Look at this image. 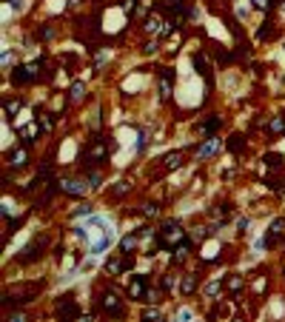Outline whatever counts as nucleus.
Returning <instances> with one entry per match:
<instances>
[{
    "instance_id": "nucleus-3",
    "label": "nucleus",
    "mask_w": 285,
    "mask_h": 322,
    "mask_svg": "<svg viewBox=\"0 0 285 322\" xmlns=\"http://www.w3.org/2000/svg\"><path fill=\"white\" fill-rule=\"evenodd\" d=\"M37 68H40V60H32V63H20V66L12 68V83L15 86H29L34 83L40 74H37Z\"/></svg>"
},
{
    "instance_id": "nucleus-38",
    "label": "nucleus",
    "mask_w": 285,
    "mask_h": 322,
    "mask_svg": "<svg viewBox=\"0 0 285 322\" xmlns=\"http://www.w3.org/2000/svg\"><path fill=\"white\" fill-rule=\"evenodd\" d=\"M160 317H163L160 308H146V311H143V320H160Z\"/></svg>"
},
{
    "instance_id": "nucleus-30",
    "label": "nucleus",
    "mask_w": 285,
    "mask_h": 322,
    "mask_svg": "<svg viewBox=\"0 0 285 322\" xmlns=\"http://www.w3.org/2000/svg\"><path fill=\"white\" fill-rule=\"evenodd\" d=\"M86 183H88V188H103V177L97 171H86Z\"/></svg>"
},
{
    "instance_id": "nucleus-15",
    "label": "nucleus",
    "mask_w": 285,
    "mask_h": 322,
    "mask_svg": "<svg viewBox=\"0 0 285 322\" xmlns=\"http://www.w3.org/2000/svg\"><path fill=\"white\" fill-rule=\"evenodd\" d=\"M245 146H248V137L240 134V131H237V134H231L228 140H225V149H228L231 154H242V151H245Z\"/></svg>"
},
{
    "instance_id": "nucleus-5",
    "label": "nucleus",
    "mask_w": 285,
    "mask_h": 322,
    "mask_svg": "<svg viewBox=\"0 0 285 322\" xmlns=\"http://www.w3.org/2000/svg\"><path fill=\"white\" fill-rule=\"evenodd\" d=\"M149 274H134L132 277V282H129V300H134V302H143L146 300V294H149Z\"/></svg>"
},
{
    "instance_id": "nucleus-35",
    "label": "nucleus",
    "mask_w": 285,
    "mask_h": 322,
    "mask_svg": "<svg viewBox=\"0 0 285 322\" xmlns=\"http://www.w3.org/2000/svg\"><path fill=\"white\" fill-rule=\"evenodd\" d=\"M143 214H146V217H157V214H160V205L157 203H143Z\"/></svg>"
},
{
    "instance_id": "nucleus-23",
    "label": "nucleus",
    "mask_w": 285,
    "mask_h": 322,
    "mask_svg": "<svg viewBox=\"0 0 285 322\" xmlns=\"http://www.w3.org/2000/svg\"><path fill=\"white\" fill-rule=\"evenodd\" d=\"M20 108H23V100H20V97H9V100H3V114H6V117H15Z\"/></svg>"
},
{
    "instance_id": "nucleus-10",
    "label": "nucleus",
    "mask_w": 285,
    "mask_h": 322,
    "mask_svg": "<svg viewBox=\"0 0 285 322\" xmlns=\"http://www.w3.org/2000/svg\"><path fill=\"white\" fill-rule=\"evenodd\" d=\"M222 123H225V117L222 114H208V120H202V123H197V131L205 137H214L222 129Z\"/></svg>"
},
{
    "instance_id": "nucleus-14",
    "label": "nucleus",
    "mask_w": 285,
    "mask_h": 322,
    "mask_svg": "<svg viewBox=\"0 0 285 322\" xmlns=\"http://www.w3.org/2000/svg\"><path fill=\"white\" fill-rule=\"evenodd\" d=\"M245 288V277H240V274H231L228 279H225V291H228V297L231 300H240V291Z\"/></svg>"
},
{
    "instance_id": "nucleus-18",
    "label": "nucleus",
    "mask_w": 285,
    "mask_h": 322,
    "mask_svg": "<svg viewBox=\"0 0 285 322\" xmlns=\"http://www.w3.org/2000/svg\"><path fill=\"white\" fill-rule=\"evenodd\" d=\"M274 34H277V23H274V20H263V23H260V29H257V40H260V43H265V40H271Z\"/></svg>"
},
{
    "instance_id": "nucleus-29",
    "label": "nucleus",
    "mask_w": 285,
    "mask_h": 322,
    "mask_svg": "<svg viewBox=\"0 0 285 322\" xmlns=\"http://www.w3.org/2000/svg\"><path fill=\"white\" fill-rule=\"evenodd\" d=\"M160 285H163L166 294H174V291H177V277H174V274H166V277L160 279Z\"/></svg>"
},
{
    "instance_id": "nucleus-21",
    "label": "nucleus",
    "mask_w": 285,
    "mask_h": 322,
    "mask_svg": "<svg viewBox=\"0 0 285 322\" xmlns=\"http://www.w3.org/2000/svg\"><path fill=\"white\" fill-rule=\"evenodd\" d=\"M263 163H265V169L277 171V169H283V166H285V157H283V154H277V151H265V154H263Z\"/></svg>"
},
{
    "instance_id": "nucleus-28",
    "label": "nucleus",
    "mask_w": 285,
    "mask_h": 322,
    "mask_svg": "<svg viewBox=\"0 0 285 322\" xmlns=\"http://www.w3.org/2000/svg\"><path fill=\"white\" fill-rule=\"evenodd\" d=\"M211 214H214V217H219V220L231 217V203H217L214 208H211Z\"/></svg>"
},
{
    "instance_id": "nucleus-8",
    "label": "nucleus",
    "mask_w": 285,
    "mask_h": 322,
    "mask_svg": "<svg viewBox=\"0 0 285 322\" xmlns=\"http://www.w3.org/2000/svg\"><path fill=\"white\" fill-rule=\"evenodd\" d=\"M57 188L63 191V194H68V197H86V180H71V177H63L60 183H57Z\"/></svg>"
},
{
    "instance_id": "nucleus-4",
    "label": "nucleus",
    "mask_w": 285,
    "mask_h": 322,
    "mask_svg": "<svg viewBox=\"0 0 285 322\" xmlns=\"http://www.w3.org/2000/svg\"><path fill=\"white\" fill-rule=\"evenodd\" d=\"M29 160H32V151H29V146L23 143V146H15L12 151H9V157H6V166L12 171H20L29 166Z\"/></svg>"
},
{
    "instance_id": "nucleus-33",
    "label": "nucleus",
    "mask_w": 285,
    "mask_h": 322,
    "mask_svg": "<svg viewBox=\"0 0 285 322\" xmlns=\"http://www.w3.org/2000/svg\"><path fill=\"white\" fill-rule=\"evenodd\" d=\"M160 297H163V291L149 288V294H146V300H143V302H149V305H154V302H160Z\"/></svg>"
},
{
    "instance_id": "nucleus-19",
    "label": "nucleus",
    "mask_w": 285,
    "mask_h": 322,
    "mask_svg": "<svg viewBox=\"0 0 285 322\" xmlns=\"http://www.w3.org/2000/svg\"><path fill=\"white\" fill-rule=\"evenodd\" d=\"M143 29H146V34H154V37H160V34H163V29H166V20H160V17H146V26H143Z\"/></svg>"
},
{
    "instance_id": "nucleus-12",
    "label": "nucleus",
    "mask_w": 285,
    "mask_h": 322,
    "mask_svg": "<svg viewBox=\"0 0 285 322\" xmlns=\"http://www.w3.org/2000/svg\"><path fill=\"white\" fill-rule=\"evenodd\" d=\"M103 268H106V274H109V277H120V274H126V254L109 257Z\"/></svg>"
},
{
    "instance_id": "nucleus-40",
    "label": "nucleus",
    "mask_w": 285,
    "mask_h": 322,
    "mask_svg": "<svg viewBox=\"0 0 285 322\" xmlns=\"http://www.w3.org/2000/svg\"><path fill=\"white\" fill-rule=\"evenodd\" d=\"M248 225H251V220H248V217H242V220L237 222V228H240V234H245V231H248Z\"/></svg>"
},
{
    "instance_id": "nucleus-43",
    "label": "nucleus",
    "mask_w": 285,
    "mask_h": 322,
    "mask_svg": "<svg viewBox=\"0 0 285 322\" xmlns=\"http://www.w3.org/2000/svg\"><path fill=\"white\" fill-rule=\"evenodd\" d=\"M9 6H12V9H20V0H9Z\"/></svg>"
},
{
    "instance_id": "nucleus-26",
    "label": "nucleus",
    "mask_w": 285,
    "mask_h": 322,
    "mask_svg": "<svg viewBox=\"0 0 285 322\" xmlns=\"http://www.w3.org/2000/svg\"><path fill=\"white\" fill-rule=\"evenodd\" d=\"M251 3H254V9H257V12H263V15H271V12L277 9V3H280V0H251Z\"/></svg>"
},
{
    "instance_id": "nucleus-37",
    "label": "nucleus",
    "mask_w": 285,
    "mask_h": 322,
    "mask_svg": "<svg viewBox=\"0 0 285 322\" xmlns=\"http://www.w3.org/2000/svg\"><path fill=\"white\" fill-rule=\"evenodd\" d=\"M37 123H40L43 134H49V131H51V126H54V123H51V114H43V117H37Z\"/></svg>"
},
{
    "instance_id": "nucleus-32",
    "label": "nucleus",
    "mask_w": 285,
    "mask_h": 322,
    "mask_svg": "<svg viewBox=\"0 0 285 322\" xmlns=\"http://www.w3.org/2000/svg\"><path fill=\"white\" fill-rule=\"evenodd\" d=\"M49 37H54V26H51V23H43V26L37 29V40H49Z\"/></svg>"
},
{
    "instance_id": "nucleus-9",
    "label": "nucleus",
    "mask_w": 285,
    "mask_h": 322,
    "mask_svg": "<svg viewBox=\"0 0 285 322\" xmlns=\"http://www.w3.org/2000/svg\"><path fill=\"white\" fill-rule=\"evenodd\" d=\"M171 83H174V71L171 68H160V80H157V94L166 103L171 100Z\"/></svg>"
},
{
    "instance_id": "nucleus-20",
    "label": "nucleus",
    "mask_w": 285,
    "mask_h": 322,
    "mask_svg": "<svg viewBox=\"0 0 285 322\" xmlns=\"http://www.w3.org/2000/svg\"><path fill=\"white\" fill-rule=\"evenodd\" d=\"M191 63H194V68H197V74H202V77H211V66H208V57H205V54H200V51H197V54L191 57Z\"/></svg>"
},
{
    "instance_id": "nucleus-6",
    "label": "nucleus",
    "mask_w": 285,
    "mask_h": 322,
    "mask_svg": "<svg viewBox=\"0 0 285 322\" xmlns=\"http://www.w3.org/2000/svg\"><path fill=\"white\" fill-rule=\"evenodd\" d=\"M46 245H49V239H46V237H34L32 242L23 248V254L17 257V259H20V262H34V259H40V257H43Z\"/></svg>"
},
{
    "instance_id": "nucleus-22",
    "label": "nucleus",
    "mask_w": 285,
    "mask_h": 322,
    "mask_svg": "<svg viewBox=\"0 0 285 322\" xmlns=\"http://www.w3.org/2000/svg\"><path fill=\"white\" fill-rule=\"evenodd\" d=\"M265 131H268V137H280V134H285V117H271L268 120V126H265Z\"/></svg>"
},
{
    "instance_id": "nucleus-41",
    "label": "nucleus",
    "mask_w": 285,
    "mask_h": 322,
    "mask_svg": "<svg viewBox=\"0 0 285 322\" xmlns=\"http://www.w3.org/2000/svg\"><path fill=\"white\" fill-rule=\"evenodd\" d=\"M126 191H129V183H117V188H114L111 194H114V197H120V194H126Z\"/></svg>"
},
{
    "instance_id": "nucleus-42",
    "label": "nucleus",
    "mask_w": 285,
    "mask_h": 322,
    "mask_svg": "<svg viewBox=\"0 0 285 322\" xmlns=\"http://www.w3.org/2000/svg\"><path fill=\"white\" fill-rule=\"evenodd\" d=\"M177 317H180V320H191V311H188V308H183V311H180Z\"/></svg>"
},
{
    "instance_id": "nucleus-44",
    "label": "nucleus",
    "mask_w": 285,
    "mask_h": 322,
    "mask_svg": "<svg viewBox=\"0 0 285 322\" xmlns=\"http://www.w3.org/2000/svg\"><path fill=\"white\" fill-rule=\"evenodd\" d=\"M280 3H283V9H285V0H280Z\"/></svg>"
},
{
    "instance_id": "nucleus-45",
    "label": "nucleus",
    "mask_w": 285,
    "mask_h": 322,
    "mask_svg": "<svg viewBox=\"0 0 285 322\" xmlns=\"http://www.w3.org/2000/svg\"><path fill=\"white\" fill-rule=\"evenodd\" d=\"M283 274H285V268H283Z\"/></svg>"
},
{
    "instance_id": "nucleus-39",
    "label": "nucleus",
    "mask_w": 285,
    "mask_h": 322,
    "mask_svg": "<svg viewBox=\"0 0 285 322\" xmlns=\"http://www.w3.org/2000/svg\"><path fill=\"white\" fill-rule=\"evenodd\" d=\"M283 228H285V217H277V220L271 222V231L280 234V237H283Z\"/></svg>"
},
{
    "instance_id": "nucleus-24",
    "label": "nucleus",
    "mask_w": 285,
    "mask_h": 322,
    "mask_svg": "<svg viewBox=\"0 0 285 322\" xmlns=\"http://www.w3.org/2000/svg\"><path fill=\"white\" fill-rule=\"evenodd\" d=\"M83 97H86V83H83V80H74V83H71V88H68V100L80 103Z\"/></svg>"
},
{
    "instance_id": "nucleus-1",
    "label": "nucleus",
    "mask_w": 285,
    "mask_h": 322,
    "mask_svg": "<svg viewBox=\"0 0 285 322\" xmlns=\"http://www.w3.org/2000/svg\"><path fill=\"white\" fill-rule=\"evenodd\" d=\"M109 149H114V143H103V137H91V140H86V149L80 151V169L83 171H91L103 166L106 160H109Z\"/></svg>"
},
{
    "instance_id": "nucleus-7",
    "label": "nucleus",
    "mask_w": 285,
    "mask_h": 322,
    "mask_svg": "<svg viewBox=\"0 0 285 322\" xmlns=\"http://www.w3.org/2000/svg\"><path fill=\"white\" fill-rule=\"evenodd\" d=\"M54 317H63V320H77V317H83V311L77 305V300H71V297H60L57 300V308H54Z\"/></svg>"
},
{
    "instance_id": "nucleus-13",
    "label": "nucleus",
    "mask_w": 285,
    "mask_h": 322,
    "mask_svg": "<svg viewBox=\"0 0 285 322\" xmlns=\"http://www.w3.org/2000/svg\"><path fill=\"white\" fill-rule=\"evenodd\" d=\"M197 288H200V277L197 274H183L180 277V294L183 297H194Z\"/></svg>"
},
{
    "instance_id": "nucleus-2",
    "label": "nucleus",
    "mask_w": 285,
    "mask_h": 322,
    "mask_svg": "<svg viewBox=\"0 0 285 322\" xmlns=\"http://www.w3.org/2000/svg\"><path fill=\"white\" fill-rule=\"evenodd\" d=\"M97 308H100V314L114 317V320L126 317V305H123V300H120L117 294L109 288V285H103V288L97 291Z\"/></svg>"
},
{
    "instance_id": "nucleus-11",
    "label": "nucleus",
    "mask_w": 285,
    "mask_h": 322,
    "mask_svg": "<svg viewBox=\"0 0 285 322\" xmlns=\"http://www.w3.org/2000/svg\"><path fill=\"white\" fill-rule=\"evenodd\" d=\"M219 146H222V140H219L217 134H214V137H205V143H200V146L194 149V154H197L200 160H208V157H214V154L219 151Z\"/></svg>"
},
{
    "instance_id": "nucleus-16",
    "label": "nucleus",
    "mask_w": 285,
    "mask_h": 322,
    "mask_svg": "<svg viewBox=\"0 0 285 322\" xmlns=\"http://www.w3.org/2000/svg\"><path fill=\"white\" fill-rule=\"evenodd\" d=\"M160 163H163V171H174V169H180V166L185 163V154L183 151H168Z\"/></svg>"
},
{
    "instance_id": "nucleus-25",
    "label": "nucleus",
    "mask_w": 285,
    "mask_h": 322,
    "mask_svg": "<svg viewBox=\"0 0 285 322\" xmlns=\"http://www.w3.org/2000/svg\"><path fill=\"white\" fill-rule=\"evenodd\" d=\"M137 239H140V234H126V237L120 239V254L134 251V248H137Z\"/></svg>"
},
{
    "instance_id": "nucleus-31",
    "label": "nucleus",
    "mask_w": 285,
    "mask_h": 322,
    "mask_svg": "<svg viewBox=\"0 0 285 322\" xmlns=\"http://www.w3.org/2000/svg\"><path fill=\"white\" fill-rule=\"evenodd\" d=\"M91 211H94V205H91V203H86V205H77V208H74V211H71L68 217H74V220H77V217H88Z\"/></svg>"
},
{
    "instance_id": "nucleus-34",
    "label": "nucleus",
    "mask_w": 285,
    "mask_h": 322,
    "mask_svg": "<svg viewBox=\"0 0 285 322\" xmlns=\"http://www.w3.org/2000/svg\"><path fill=\"white\" fill-rule=\"evenodd\" d=\"M157 49H160V37H154V40H146V43H143V51H146V54H154Z\"/></svg>"
},
{
    "instance_id": "nucleus-17",
    "label": "nucleus",
    "mask_w": 285,
    "mask_h": 322,
    "mask_svg": "<svg viewBox=\"0 0 285 322\" xmlns=\"http://www.w3.org/2000/svg\"><path fill=\"white\" fill-rule=\"evenodd\" d=\"M40 131H43V129H40V123H37V120H34V123H29V126H23V129H17V134L23 137V143H26V146H29V143H34V140L40 137Z\"/></svg>"
},
{
    "instance_id": "nucleus-27",
    "label": "nucleus",
    "mask_w": 285,
    "mask_h": 322,
    "mask_svg": "<svg viewBox=\"0 0 285 322\" xmlns=\"http://www.w3.org/2000/svg\"><path fill=\"white\" fill-rule=\"evenodd\" d=\"M219 291H225V279L219 277V279H214L211 285H205V297H211V300H217Z\"/></svg>"
},
{
    "instance_id": "nucleus-36",
    "label": "nucleus",
    "mask_w": 285,
    "mask_h": 322,
    "mask_svg": "<svg viewBox=\"0 0 285 322\" xmlns=\"http://www.w3.org/2000/svg\"><path fill=\"white\" fill-rule=\"evenodd\" d=\"M268 285V279L265 277H260V279H254V297H263V291Z\"/></svg>"
}]
</instances>
